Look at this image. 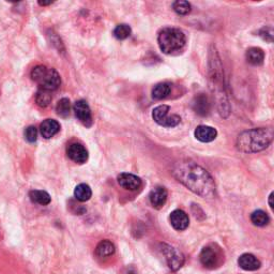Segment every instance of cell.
<instances>
[{"label":"cell","instance_id":"6da1fadb","mask_svg":"<svg viewBox=\"0 0 274 274\" xmlns=\"http://www.w3.org/2000/svg\"><path fill=\"white\" fill-rule=\"evenodd\" d=\"M172 175L193 193L203 198H213L215 195V183L209 172L196 163L180 161L172 168Z\"/></svg>","mask_w":274,"mask_h":274},{"label":"cell","instance_id":"7a4b0ae2","mask_svg":"<svg viewBox=\"0 0 274 274\" xmlns=\"http://www.w3.org/2000/svg\"><path fill=\"white\" fill-rule=\"evenodd\" d=\"M271 129L255 128L243 131L237 138V148L244 153H256L265 150L272 142Z\"/></svg>","mask_w":274,"mask_h":274},{"label":"cell","instance_id":"3957f363","mask_svg":"<svg viewBox=\"0 0 274 274\" xmlns=\"http://www.w3.org/2000/svg\"><path fill=\"white\" fill-rule=\"evenodd\" d=\"M209 75H210V79L212 82L213 90L216 92V97H218V105L219 110L222 116L225 117L228 115V103L226 100V96L224 93V87H223V72H222V66L220 62V58L218 56V53L215 50H211L210 53V61H209Z\"/></svg>","mask_w":274,"mask_h":274},{"label":"cell","instance_id":"277c9868","mask_svg":"<svg viewBox=\"0 0 274 274\" xmlns=\"http://www.w3.org/2000/svg\"><path fill=\"white\" fill-rule=\"evenodd\" d=\"M158 46L164 54H174L181 50L185 43L186 38L182 30L178 28H164V29L158 33Z\"/></svg>","mask_w":274,"mask_h":274},{"label":"cell","instance_id":"5b68a950","mask_svg":"<svg viewBox=\"0 0 274 274\" xmlns=\"http://www.w3.org/2000/svg\"><path fill=\"white\" fill-rule=\"evenodd\" d=\"M31 77L37 83L41 89L46 91H53L59 88L61 78L58 72L55 69L46 68L44 66H38L31 71Z\"/></svg>","mask_w":274,"mask_h":274},{"label":"cell","instance_id":"8992f818","mask_svg":"<svg viewBox=\"0 0 274 274\" xmlns=\"http://www.w3.org/2000/svg\"><path fill=\"white\" fill-rule=\"evenodd\" d=\"M170 111V107L168 105H160L155 107L152 113L153 120L160 126L166 127V128H172L176 127L180 124L181 118H180L178 115H171L168 116Z\"/></svg>","mask_w":274,"mask_h":274},{"label":"cell","instance_id":"52a82bcc","mask_svg":"<svg viewBox=\"0 0 274 274\" xmlns=\"http://www.w3.org/2000/svg\"><path fill=\"white\" fill-rule=\"evenodd\" d=\"M161 250L171 270L177 271L181 268L184 264V255L181 252L167 243H161Z\"/></svg>","mask_w":274,"mask_h":274},{"label":"cell","instance_id":"ba28073f","mask_svg":"<svg viewBox=\"0 0 274 274\" xmlns=\"http://www.w3.org/2000/svg\"><path fill=\"white\" fill-rule=\"evenodd\" d=\"M73 110L77 119L86 127L92 126V115L88 103L85 100H78L74 103Z\"/></svg>","mask_w":274,"mask_h":274},{"label":"cell","instance_id":"9c48e42d","mask_svg":"<svg viewBox=\"0 0 274 274\" xmlns=\"http://www.w3.org/2000/svg\"><path fill=\"white\" fill-rule=\"evenodd\" d=\"M67 154L71 161L77 164H84L88 160V151L78 142H73L67 148Z\"/></svg>","mask_w":274,"mask_h":274},{"label":"cell","instance_id":"30bf717a","mask_svg":"<svg viewBox=\"0 0 274 274\" xmlns=\"http://www.w3.org/2000/svg\"><path fill=\"white\" fill-rule=\"evenodd\" d=\"M118 184L129 191H136L140 189L142 185V181L139 177H137L132 174H128V172H122L117 177Z\"/></svg>","mask_w":274,"mask_h":274},{"label":"cell","instance_id":"8fae6325","mask_svg":"<svg viewBox=\"0 0 274 274\" xmlns=\"http://www.w3.org/2000/svg\"><path fill=\"white\" fill-rule=\"evenodd\" d=\"M192 107L194 112H195L199 116H207L210 113L211 103L208 96L205 93H199L192 101Z\"/></svg>","mask_w":274,"mask_h":274},{"label":"cell","instance_id":"7c38bea8","mask_svg":"<svg viewBox=\"0 0 274 274\" xmlns=\"http://www.w3.org/2000/svg\"><path fill=\"white\" fill-rule=\"evenodd\" d=\"M170 223L172 227L177 230H184L189 227L190 219L183 210H175L170 213Z\"/></svg>","mask_w":274,"mask_h":274},{"label":"cell","instance_id":"4fadbf2b","mask_svg":"<svg viewBox=\"0 0 274 274\" xmlns=\"http://www.w3.org/2000/svg\"><path fill=\"white\" fill-rule=\"evenodd\" d=\"M168 197V193L166 191V189L163 186H156L154 189L151 191L150 193V203L154 208L160 209L162 208L165 203H166Z\"/></svg>","mask_w":274,"mask_h":274},{"label":"cell","instance_id":"5bb4252c","mask_svg":"<svg viewBox=\"0 0 274 274\" xmlns=\"http://www.w3.org/2000/svg\"><path fill=\"white\" fill-rule=\"evenodd\" d=\"M194 134H195L196 139L201 142H211L216 138L218 131L209 126H198Z\"/></svg>","mask_w":274,"mask_h":274},{"label":"cell","instance_id":"9a60e30c","mask_svg":"<svg viewBox=\"0 0 274 274\" xmlns=\"http://www.w3.org/2000/svg\"><path fill=\"white\" fill-rule=\"evenodd\" d=\"M40 131L44 138L49 139L60 131V125L55 119H46L41 124Z\"/></svg>","mask_w":274,"mask_h":274},{"label":"cell","instance_id":"2e32d148","mask_svg":"<svg viewBox=\"0 0 274 274\" xmlns=\"http://www.w3.org/2000/svg\"><path fill=\"white\" fill-rule=\"evenodd\" d=\"M238 265H239L240 268H242L243 270L254 271L261 267V262H259L257 257H255L253 254L245 253L238 258Z\"/></svg>","mask_w":274,"mask_h":274},{"label":"cell","instance_id":"e0dca14e","mask_svg":"<svg viewBox=\"0 0 274 274\" xmlns=\"http://www.w3.org/2000/svg\"><path fill=\"white\" fill-rule=\"evenodd\" d=\"M200 262L205 267L211 268L218 263V253L211 247H206L200 253Z\"/></svg>","mask_w":274,"mask_h":274},{"label":"cell","instance_id":"ac0fdd59","mask_svg":"<svg viewBox=\"0 0 274 274\" xmlns=\"http://www.w3.org/2000/svg\"><path fill=\"white\" fill-rule=\"evenodd\" d=\"M245 58L247 61L253 66H261L264 62L265 59V54L262 48L259 47H251L247 50V54H245Z\"/></svg>","mask_w":274,"mask_h":274},{"label":"cell","instance_id":"d6986e66","mask_svg":"<svg viewBox=\"0 0 274 274\" xmlns=\"http://www.w3.org/2000/svg\"><path fill=\"white\" fill-rule=\"evenodd\" d=\"M29 197L32 203L38 204L41 206H47L52 201L50 195L45 191H40V190H33L29 193Z\"/></svg>","mask_w":274,"mask_h":274},{"label":"cell","instance_id":"ffe728a7","mask_svg":"<svg viewBox=\"0 0 274 274\" xmlns=\"http://www.w3.org/2000/svg\"><path fill=\"white\" fill-rule=\"evenodd\" d=\"M115 253V245L108 240H102L96 248V255L98 257H108Z\"/></svg>","mask_w":274,"mask_h":274},{"label":"cell","instance_id":"44dd1931","mask_svg":"<svg viewBox=\"0 0 274 274\" xmlns=\"http://www.w3.org/2000/svg\"><path fill=\"white\" fill-rule=\"evenodd\" d=\"M91 196H92V191L88 184L81 183L75 187L74 197L76 198V200L81 201V203H84V201L89 200Z\"/></svg>","mask_w":274,"mask_h":274},{"label":"cell","instance_id":"7402d4cb","mask_svg":"<svg viewBox=\"0 0 274 274\" xmlns=\"http://www.w3.org/2000/svg\"><path fill=\"white\" fill-rule=\"evenodd\" d=\"M171 87L167 83L157 84L152 90V97L155 100H163L170 95Z\"/></svg>","mask_w":274,"mask_h":274},{"label":"cell","instance_id":"603a6c76","mask_svg":"<svg viewBox=\"0 0 274 274\" xmlns=\"http://www.w3.org/2000/svg\"><path fill=\"white\" fill-rule=\"evenodd\" d=\"M251 221L255 226L263 227L269 223V216L263 210H256L251 214Z\"/></svg>","mask_w":274,"mask_h":274},{"label":"cell","instance_id":"cb8c5ba5","mask_svg":"<svg viewBox=\"0 0 274 274\" xmlns=\"http://www.w3.org/2000/svg\"><path fill=\"white\" fill-rule=\"evenodd\" d=\"M70 111H71V104L69 99L63 98L58 101V103L56 105V112L60 117L62 118L68 117L70 115Z\"/></svg>","mask_w":274,"mask_h":274},{"label":"cell","instance_id":"d4e9b609","mask_svg":"<svg viewBox=\"0 0 274 274\" xmlns=\"http://www.w3.org/2000/svg\"><path fill=\"white\" fill-rule=\"evenodd\" d=\"M52 95H50V91H46V90H39L37 96H35V102L41 107H47L50 102H52Z\"/></svg>","mask_w":274,"mask_h":274},{"label":"cell","instance_id":"484cf974","mask_svg":"<svg viewBox=\"0 0 274 274\" xmlns=\"http://www.w3.org/2000/svg\"><path fill=\"white\" fill-rule=\"evenodd\" d=\"M114 35L115 38L118 40H126L131 35V28H130L129 25L126 24H121L118 25L114 30Z\"/></svg>","mask_w":274,"mask_h":274},{"label":"cell","instance_id":"4316f807","mask_svg":"<svg viewBox=\"0 0 274 274\" xmlns=\"http://www.w3.org/2000/svg\"><path fill=\"white\" fill-rule=\"evenodd\" d=\"M174 11L179 14V15H187L191 12V4L187 1H183V0H178L172 4Z\"/></svg>","mask_w":274,"mask_h":274},{"label":"cell","instance_id":"83f0119b","mask_svg":"<svg viewBox=\"0 0 274 274\" xmlns=\"http://www.w3.org/2000/svg\"><path fill=\"white\" fill-rule=\"evenodd\" d=\"M25 138L28 142H35L38 139V130L35 127L30 126L26 129L25 131Z\"/></svg>","mask_w":274,"mask_h":274},{"label":"cell","instance_id":"f1b7e54d","mask_svg":"<svg viewBox=\"0 0 274 274\" xmlns=\"http://www.w3.org/2000/svg\"><path fill=\"white\" fill-rule=\"evenodd\" d=\"M258 33L265 41H268L270 43L273 41V29H272V27H264V28H262L261 30H259Z\"/></svg>","mask_w":274,"mask_h":274},{"label":"cell","instance_id":"f546056e","mask_svg":"<svg viewBox=\"0 0 274 274\" xmlns=\"http://www.w3.org/2000/svg\"><path fill=\"white\" fill-rule=\"evenodd\" d=\"M273 195H274V194H273V192L270 194V195H269V201H268V203H269V207L271 208V209H273Z\"/></svg>","mask_w":274,"mask_h":274},{"label":"cell","instance_id":"4dcf8cb0","mask_svg":"<svg viewBox=\"0 0 274 274\" xmlns=\"http://www.w3.org/2000/svg\"><path fill=\"white\" fill-rule=\"evenodd\" d=\"M52 3H53L52 1H48V2H45V1H43V2H42V1H40V2H39V4H40V5H42V6L49 5V4H52Z\"/></svg>","mask_w":274,"mask_h":274}]
</instances>
